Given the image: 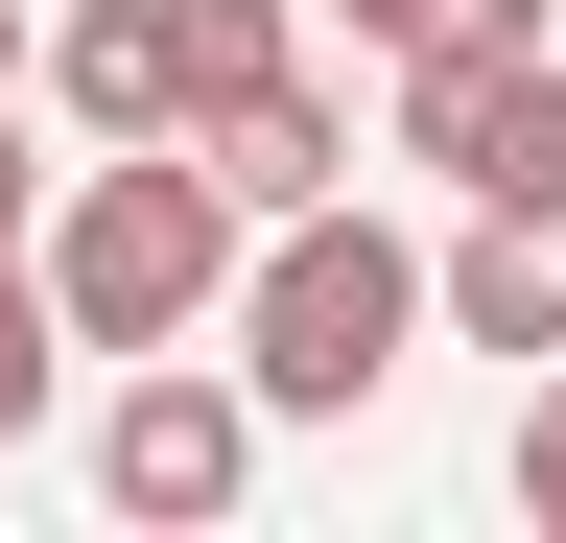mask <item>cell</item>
Here are the masks:
<instances>
[{"label":"cell","mask_w":566,"mask_h":543,"mask_svg":"<svg viewBox=\"0 0 566 543\" xmlns=\"http://www.w3.org/2000/svg\"><path fill=\"white\" fill-rule=\"evenodd\" d=\"M212 331H237V401H260V426H354V401H401V355H424V237H378L354 189H307V213L237 237Z\"/></svg>","instance_id":"6da1fadb"},{"label":"cell","mask_w":566,"mask_h":543,"mask_svg":"<svg viewBox=\"0 0 566 543\" xmlns=\"http://www.w3.org/2000/svg\"><path fill=\"white\" fill-rule=\"evenodd\" d=\"M24 284H48L71 355H166V331H212V284H237V189L189 143H95L71 213H24Z\"/></svg>","instance_id":"7a4b0ae2"},{"label":"cell","mask_w":566,"mask_h":543,"mask_svg":"<svg viewBox=\"0 0 566 543\" xmlns=\"http://www.w3.org/2000/svg\"><path fill=\"white\" fill-rule=\"evenodd\" d=\"M307 48V0H71L48 24V95H71V143H189L237 72H283Z\"/></svg>","instance_id":"3957f363"},{"label":"cell","mask_w":566,"mask_h":543,"mask_svg":"<svg viewBox=\"0 0 566 543\" xmlns=\"http://www.w3.org/2000/svg\"><path fill=\"white\" fill-rule=\"evenodd\" d=\"M401 166H449V189H566V48H543V0H472V24L401 48Z\"/></svg>","instance_id":"277c9868"},{"label":"cell","mask_w":566,"mask_h":543,"mask_svg":"<svg viewBox=\"0 0 566 543\" xmlns=\"http://www.w3.org/2000/svg\"><path fill=\"white\" fill-rule=\"evenodd\" d=\"M95 497H118V520H237V497H260V401L212 378L189 331H166V355H118V401H95Z\"/></svg>","instance_id":"5b68a950"},{"label":"cell","mask_w":566,"mask_h":543,"mask_svg":"<svg viewBox=\"0 0 566 543\" xmlns=\"http://www.w3.org/2000/svg\"><path fill=\"white\" fill-rule=\"evenodd\" d=\"M424 307L472 355H566V189H472V237L424 260Z\"/></svg>","instance_id":"8992f818"},{"label":"cell","mask_w":566,"mask_h":543,"mask_svg":"<svg viewBox=\"0 0 566 543\" xmlns=\"http://www.w3.org/2000/svg\"><path fill=\"white\" fill-rule=\"evenodd\" d=\"M189 166L237 189V237H260V213H307V189H354V118L307 95V48H283V72H237V95L189 118Z\"/></svg>","instance_id":"52a82bcc"},{"label":"cell","mask_w":566,"mask_h":543,"mask_svg":"<svg viewBox=\"0 0 566 543\" xmlns=\"http://www.w3.org/2000/svg\"><path fill=\"white\" fill-rule=\"evenodd\" d=\"M48 401H71V331L24 284V237H0V449H48Z\"/></svg>","instance_id":"ba28073f"},{"label":"cell","mask_w":566,"mask_h":543,"mask_svg":"<svg viewBox=\"0 0 566 543\" xmlns=\"http://www.w3.org/2000/svg\"><path fill=\"white\" fill-rule=\"evenodd\" d=\"M520 378H543V401H520V520L566 543V355H520Z\"/></svg>","instance_id":"9c48e42d"},{"label":"cell","mask_w":566,"mask_h":543,"mask_svg":"<svg viewBox=\"0 0 566 543\" xmlns=\"http://www.w3.org/2000/svg\"><path fill=\"white\" fill-rule=\"evenodd\" d=\"M331 24H354V48H424V24H472V0H331Z\"/></svg>","instance_id":"30bf717a"},{"label":"cell","mask_w":566,"mask_h":543,"mask_svg":"<svg viewBox=\"0 0 566 543\" xmlns=\"http://www.w3.org/2000/svg\"><path fill=\"white\" fill-rule=\"evenodd\" d=\"M24 213H48V166H24V95H0V237H24Z\"/></svg>","instance_id":"8fae6325"},{"label":"cell","mask_w":566,"mask_h":543,"mask_svg":"<svg viewBox=\"0 0 566 543\" xmlns=\"http://www.w3.org/2000/svg\"><path fill=\"white\" fill-rule=\"evenodd\" d=\"M0 95H24V0H0Z\"/></svg>","instance_id":"7c38bea8"}]
</instances>
